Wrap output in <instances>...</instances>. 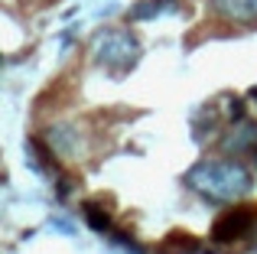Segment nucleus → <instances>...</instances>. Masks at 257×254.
<instances>
[{"label":"nucleus","instance_id":"nucleus-1","mask_svg":"<svg viewBox=\"0 0 257 254\" xmlns=\"http://www.w3.org/2000/svg\"><path fill=\"white\" fill-rule=\"evenodd\" d=\"M186 186L192 192H199L202 199H208V202L234 205L251 196L254 179H251V170L241 160L218 157V160H199L186 173Z\"/></svg>","mask_w":257,"mask_h":254},{"label":"nucleus","instance_id":"nucleus-2","mask_svg":"<svg viewBox=\"0 0 257 254\" xmlns=\"http://www.w3.org/2000/svg\"><path fill=\"white\" fill-rule=\"evenodd\" d=\"M91 56H94V62L104 65V69L124 72V69H131V65L137 62L140 43H137V36H134L131 30H120V26H114V30H101L98 36H94Z\"/></svg>","mask_w":257,"mask_h":254},{"label":"nucleus","instance_id":"nucleus-3","mask_svg":"<svg viewBox=\"0 0 257 254\" xmlns=\"http://www.w3.org/2000/svg\"><path fill=\"white\" fill-rule=\"evenodd\" d=\"M218 150L225 157H257V121H247V117H238L218 140Z\"/></svg>","mask_w":257,"mask_h":254},{"label":"nucleus","instance_id":"nucleus-4","mask_svg":"<svg viewBox=\"0 0 257 254\" xmlns=\"http://www.w3.org/2000/svg\"><path fill=\"white\" fill-rule=\"evenodd\" d=\"M251 231H257V212H251V209H231L212 225V238L221 241V244L241 241V238H247Z\"/></svg>","mask_w":257,"mask_h":254},{"label":"nucleus","instance_id":"nucleus-5","mask_svg":"<svg viewBox=\"0 0 257 254\" xmlns=\"http://www.w3.org/2000/svg\"><path fill=\"white\" fill-rule=\"evenodd\" d=\"M46 144H49L52 153H59L62 160H78L88 150L82 131H78L75 124H49V131H46Z\"/></svg>","mask_w":257,"mask_h":254},{"label":"nucleus","instance_id":"nucleus-6","mask_svg":"<svg viewBox=\"0 0 257 254\" xmlns=\"http://www.w3.org/2000/svg\"><path fill=\"white\" fill-rule=\"evenodd\" d=\"M208 13L225 23L257 26V0H208Z\"/></svg>","mask_w":257,"mask_h":254},{"label":"nucleus","instance_id":"nucleus-7","mask_svg":"<svg viewBox=\"0 0 257 254\" xmlns=\"http://www.w3.org/2000/svg\"><path fill=\"white\" fill-rule=\"evenodd\" d=\"M85 215H88V222H91L98 231H107V228H111V218H107V215H101V212L94 209V205H85Z\"/></svg>","mask_w":257,"mask_h":254},{"label":"nucleus","instance_id":"nucleus-8","mask_svg":"<svg viewBox=\"0 0 257 254\" xmlns=\"http://www.w3.org/2000/svg\"><path fill=\"white\" fill-rule=\"evenodd\" d=\"M251 98H254V104H257V88H251Z\"/></svg>","mask_w":257,"mask_h":254}]
</instances>
